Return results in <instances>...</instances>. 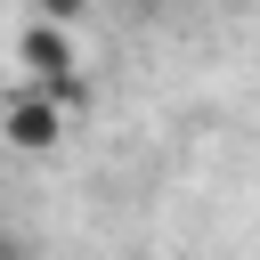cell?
<instances>
[{"instance_id":"1","label":"cell","mask_w":260,"mask_h":260,"mask_svg":"<svg viewBox=\"0 0 260 260\" xmlns=\"http://www.w3.org/2000/svg\"><path fill=\"white\" fill-rule=\"evenodd\" d=\"M16 65H24L32 89L81 106V49H73V24H41V16H32V24L16 32Z\"/></svg>"},{"instance_id":"3","label":"cell","mask_w":260,"mask_h":260,"mask_svg":"<svg viewBox=\"0 0 260 260\" xmlns=\"http://www.w3.org/2000/svg\"><path fill=\"white\" fill-rule=\"evenodd\" d=\"M81 8H89V0H32V16H41V24H73Z\"/></svg>"},{"instance_id":"2","label":"cell","mask_w":260,"mask_h":260,"mask_svg":"<svg viewBox=\"0 0 260 260\" xmlns=\"http://www.w3.org/2000/svg\"><path fill=\"white\" fill-rule=\"evenodd\" d=\"M65 122H73V106L49 98V89H32V81L0 98V138H8L16 154H49V146H65Z\"/></svg>"}]
</instances>
